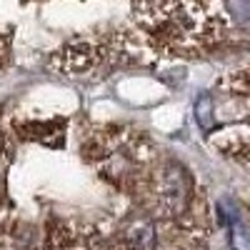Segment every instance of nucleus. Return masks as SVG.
<instances>
[{
    "label": "nucleus",
    "instance_id": "f257e3e1",
    "mask_svg": "<svg viewBox=\"0 0 250 250\" xmlns=\"http://www.w3.org/2000/svg\"><path fill=\"white\" fill-rule=\"evenodd\" d=\"M135 20L160 50L200 53L218 43L223 20L213 5L198 3H155L135 5Z\"/></svg>",
    "mask_w": 250,
    "mask_h": 250
},
{
    "label": "nucleus",
    "instance_id": "20e7f679",
    "mask_svg": "<svg viewBox=\"0 0 250 250\" xmlns=\"http://www.w3.org/2000/svg\"><path fill=\"white\" fill-rule=\"evenodd\" d=\"M228 10H230V13H235L240 20H250V3H230V5H228Z\"/></svg>",
    "mask_w": 250,
    "mask_h": 250
},
{
    "label": "nucleus",
    "instance_id": "39448f33",
    "mask_svg": "<svg viewBox=\"0 0 250 250\" xmlns=\"http://www.w3.org/2000/svg\"><path fill=\"white\" fill-rule=\"evenodd\" d=\"M0 150H3V140H0Z\"/></svg>",
    "mask_w": 250,
    "mask_h": 250
},
{
    "label": "nucleus",
    "instance_id": "f03ea898",
    "mask_svg": "<svg viewBox=\"0 0 250 250\" xmlns=\"http://www.w3.org/2000/svg\"><path fill=\"white\" fill-rule=\"evenodd\" d=\"M143 193H145V205L155 215L173 218V215H180L183 208L188 205V198H190V178L185 175V170L180 165L165 163V165H158V170L145 183Z\"/></svg>",
    "mask_w": 250,
    "mask_h": 250
},
{
    "label": "nucleus",
    "instance_id": "7ed1b4c3",
    "mask_svg": "<svg viewBox=\"0 0 250 250\" xmlns=\"http://www.w3.org/2000/svg\"><path fill=\"white\" fill-rule=\"evenodd\" d=\"M195 115H198V123L203 125V130H210L213 128V103H210V98H208V95L198 98Z\"/></svg>",
    "mask_w": 250,
    "mask_h": 250
}]
</instances>
